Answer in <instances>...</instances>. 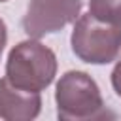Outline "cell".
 <instances>
[{"label":"cell","mask_w":121,"mask_h":121,"mask_svg":"<svg viewBox=\"0 0 121 121\" xmlns=\"http://www.w3.org/2000/svg\"><path fill=\"white\" fill-rule=\"evenodd\" d=\"M6 42H8V28H6V23L0 19V57H2V51H4Z\"/></svg>","instance_id":"cell-8"},{"label":"cell","mask_w":121,"mask_h":121,"mask_svg":"<svg viewBox=\"0 0 121 121\" xmlns=\"http://www.w3.org/2000/svg\"><path fill=\"white\" fill-rule=\"evenodd\" d=\"M0 2H6V0H0Z\"/></svg>","instance_id":"cell-9"},{"label":"cell","mask_w":121,"mask_h":121,"mask_svg":"<svg viewBox=\"0 0 121 121\" xmlns=\"http://www.w3.org/2000/svg\"><path fill=\"white\" fill-rule=\"evenodd\" d=\"M112 87L117 93V96H121V60H117V64L112 72Z\"/></svg>","instance_id":"cell-7"},{"label":"cell","mask_w":121,"mask_h":121,"mask_svg":"<svg viewBox=\"0 0 121 121\" xmlns=\"http://www.w3.org/2000/svg\"><path fill=\"white\" fill-rule=\"evenodd\" d=\"M57 74V57L42 42L30 38L17 43L6 62V78L11 85L40 93L51 85Z\"/></svg>","instance_id":"cell-2"},{"label":"cell","mask_w":121,"mask_h":121,"mask_svg":"<svg viewBox=\"0 0 121 121\" xmlns=\"http://www.w3.org/2000/svg\"><path fill=\"white\" fill-rule=\"evenodd\" d=\"M81 0H30L21 26L28 38L59 32L79 17Z\"/></svg>","instance_id":"cell-4"},{"label":"cell","mask_w":121,"mask_h":121,"mask_svg":"<svg viewBox=\"0 0 121 121\" xmlns=\"http://www.w3.org/2000/svg\"><path fill=\"white\" fill-rule=\"evenodd\" d=\"M72 51L87 64H108L121 51V25L98 21L91 13L79 15L72 30Z\"/></svg>","instance_id":"cell-3"},{"label":"cell","mask_w":121,"mask_h":121,"mask_svg":"<svg viewBox=\"0 0 121 121\" xmlns=\"http://www.w3.org/2000/svg\"><path fill=\"white\" fill-rule=\"evenodd\" d=\"M42 110L40 93L23 91L8 81L0 79V117L6 121H28Z\"/></svg>","instance_id":"cell-5"},{"label":"cell","mask_w":121,"mask_h":121,"mask_svg":"<svg viewBox=\"0 0 121 121\" xmlns=\"http://www.w3.org/2000/svg\"><path fill=\"white\" fill-rule=\"evenodd\" d=\"M89 13L98 21L121 25V0H89Z\"/></svg>","instance_id":"cell-6"},{"label":"cell","mask_w":121,"mask_h":121,"mask_svg":"<svg viewBox=\"0 0 121 121\" xmlns=\"http://www.w3.org/2000/svg\"><path fill=\"white\" fill-rule=\"evenodd\" d=\"M57 115L62 121H87V119H113L102 100L96 81L79 70H70L60 76L55 89Z\"/></svg>","instance_id":"cell-1"}]
</instances>
